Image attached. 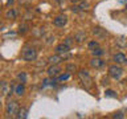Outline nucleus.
Masks as SVG:
<instances>
[{"instance_id": "obj_1", "label": "nucleus", "mask_w": 127, "mask_h": 119, "mask_svg": "<svg viewBox=\"0 0 127 119\" xmlns=\"http://www.w3.org/2000/svg\"><path fill=\"white\" fill-rule=\"evenodd\" d=\"M19 109H20L19 102L16 101V99H9V101H7V103H5L4 111H5L8 118H16V115L19 113Z\"/></svg>"}, {"instance_id": "obj_2", "label": "nucleus", "mask_w": 127, "mask_h": 119, "mask_svg": "<svg viewBox=\"0 0 127 119\" xmlns=\"http://www.w3.org/2000/svg\"><path fill=\"white\" fill-rule=\"evenodd\" d=\"M77 74H78V78H79V81H81V83L83 85V87L87 90H90L91 87H93V78H91V75L89 74V71L82 69V70H78Z\"/></svg>"}, {"instance_id": "obj_3", "label": "nucleus", "mask_w": 127, "mask_h": 119, "mask_svg": "<svg viewBox=\"0 0 127 119\" xmlns=\"http://www.w3.org/2000/svg\"><path fill=\"white\" fill-rule=\"evenodd\" d=\"M21 58L27 62L34 61V60L37 58V50L31 45H25L21 50Z\"/></svg>"}, {"instance_id": "obj_4", "label": "nucleus", "mask_w": 127, "mask_h": 119, "mask_svg": "<svg viewBox=\"0 0 127 119\" xmlns=\"http://www.w3.org/2000/svg\"><path fill=\"white\" fill-rule=\"evenodd\" d=\"M109 75L113 79H121L123 75V69L121 67V65L115 63V65H111L109 67Z\"/></svg>"}, {"instance_id": "obj_5", "label": "nucleus", "mask_w": 127, "mask_h": 119, "mask_svg": "<svg viewBox=\"0 0 127 119\" xmlns=\"http://www.w3.org/2000/svg\"><path fill=\"white\" fill-rule=\"evenodd\" d=\"M61 67H60L58 65H50L49 67H48V70H46V73L48 75H49L50 78H57L60 74H61Z\"/></svg>"}, {"instance_id": "obj_6", "label": "nucleus", "mask_w": 127, "mask_h": 119, "mask_svg": "<svg viewBox=\"0 0 127 119\" xmlns=\"http://www.w3.org/2000/svg\"><path fill=\"white\" fill-rule=\"evenodd\" d=\"M66 23H67V16L66 15H58V16H56V17L53 19L54 27H58V28L65 27Z\"/></svg>"}, {"instance_id": "obj_7", "label": "nucleus", "mask_w": 127, "mask_h": 119, "mask_svg": "<svg viewBox=\"0 0 127 119\" xmlns=\"http://www.w3.org/2000/svg\"><path fill=\"white\" fill-rule=\"evenodd\" d=\"M1 98H5L8 94H13V87L12 86H8V83H7V81H1Z\"/></svg>"}, {"instance_id": "obj_8", "label": "nucleus", "mask_w": 127, "mask_h": 119, "mask_svg": "<svg viewBox=\"0 0 127 119\" xmlns=\"http://www.w3.org/2000/svg\"><path fill=\"white\" fill-rule=\"evenodd\" d=\"M69 50H70V46H67L65 42L60 44V45H57V46L54 48V52H56V53L62 54V56H67V53H69Z\"/></svg>"}, {"instance_id": "obj_9", "label": "nucleus", "mask_w": 127, "mask_h": 119, "mask_svg": "<svg viewBox=\"0 0 127 119\" xmlns=\"http://www.w3.org/2000/svg\"><path fill=\"white\" fill-rule=\"evenodd\" d=\"M113 60H114L115 63H118V65H127V57L123 53H117L113 57Z\"/></svg>"}, {"instance_id": "obj_10", "label": "nucleus", "mask_w": 127, "mask_h": 119, "mask_svg": "<svg viewBox=\"0 0 127 119\" xmlns=\"http://www.w3.org/2000/svg\"><path fill=\"white\" fill-rule=\"evenodd\" d=\"M65 57H66V56L56 53L54 56H52V57L49 58V63H50V65H58V63H61L64 60H65Z\"/></svg>"}, {"instance_id": "obj_11", "label": "nucleus", "mask_w": 127, "mask_h": 119, "mask_svg": "<svg viewBox=\"0 0 127 119\" xmlns=\"http://www.w3.org/2000/svg\"><path fill=\"white\" fill-rule=\"evenodd\" d=\"M103 65H105V61L99 57H94V58L90 60V66L94 67V69H101Z\"/></svg>"}, {"instance_id": "obj_12", "label": "nucleus", "mask_w": 127, "mask_h": 119, "mask_svg": "<svg viewBox=\"0 0 127 119\" xmlns=\"http://www.w3.org/2000/svg\"><path fill=\"white\" fill-rule=\"evenodd\" d=\"M13 94L16 95V97H23V95L25 94V86H24L23 82L13 86Z\"/></svg>"}, {"instance_id": "obj_13", "label": "nucleus", "mask_w": 127, "mask_h": 119, "mask_svg": "<svg viewBox=\"0 0 127 119\" xmlns=\"http://www.w3.org/2000/svg\"><path fill=\"white\" fill-rule=\"evenodd\" d=\"M4 16H5V19H8V20H15V19H17V16H19V11L16 9V8H9Z\"/></svg>"}, {"instance_id": "obj_14", "label": "nucleus", "mask_w": 127, "mask_h": 119, "mask_svg": "<svg viewBox=\"0 0 127 119\" xmlns=\"http://www.w3.org/2000/svg\"><path fill=\"white\" fill-rule=\"evenodd\" d=\"M93 33H94V36L97 38H103V37H106V36H107V32L105 29H102V28H99V27H95L94 28Z\"/></svg>"}, {"instance_id": "obj_15", "label": "nucleus", "mask_w": 127, "mask_h": 119, "mask_svg": "<svg viewBox=\"0 0 127 119\" xmlns=\"http://www.w3.org/2000/svg\"><path fill=\"white\" fill-rule=\"evenodd\" d=\"M28 113H29V109L21 106L19 109V113H17V115H16V118L17 119H25V118H28Z\"/></svg>"}, {"instance_id": "obj_16", "label": "nucleus", "mask_w": 127, "mask_h": 119, "mask_svg": "<svg viewBox=\"0 0 127 119\" xmlns=\"http://www.w3.org/2000/svg\"><path fill=\"white\" fill-rule=\"evenodd\" d=\"M86 38V33L85 32H77V33L74 34V40H75V42L77 44H81L83 42V40Z\"/></svg>"}, {"instance_id": "obj_17", "label": "nucleus", "mask_w": 127, "mask_h": 119, "mask_svg": "<svg viewBox=\"0 0 127 119\" xmlns=\"http://www.w3.org/2000/svg\"><path fill=\"white\" fill-rule=\"evenodd\" d=\"M70 73L67 71V73H65V74H60L58 77H57V82H64V81H67V79L70 78Z\"/></svg>"}, {"instance_id": "obj_18", "label": "nucleus", "mask_w": 127, "mask_h": 119, "mask_svg": "<svg viewBox=\"0 0 127 119\" xmlns=\"http://www.w3.org/2000/svg\"><path fill=\"white\" fill-rule=\"evenodd\" d=\"M91 53H93V56L94 57H101V56H103L105 54V52H103V49H101V48H95L94 50H91Z\"/></svg>"}, {"instance_id": "obj_19", "label": "nucleus", "mask_w": 127, "mask_h": 119, "mask_svg": "<svg viewBox=\"0 0 127 119\" xmlns=\"http://www.w3.org/2000/svg\"><path fill=\"white\" fill-rule=\"evenodd\" d=\"M28 29H29V24H28V23L20 24V27H19V32H20V33H25V32H28Z\"/></svg>"}, {"instance_id": "obj_20", "label": "nucleus", "mask_w": 127, "mask_h": 119, "mask_svg": "<svg viewBox=\"0 0 127 119\" xmlns=\"http://www.w3.org/2000/svg\"><path fill=\"white\" fill-rule=\"evenodd\" d=\"M17 79H19L20 82L25 83V82H27V73H24V71H21V73H19V74H17Z\"/></svg>"}, {"instance_id": "obj_21", "label": "nucleus", "mask_w": 127, "mask_h": 119, "mask_svg": "<svg viewBox=\"0 0 127 119\" xmlns=\"http://www.w3.org/2000/svg\"><path fill=\"white\" fill-rule=\"evenodd\" d=\"M87 46H89V49H90V50H94L95 48H98V46H99V42H98V41H95V40H93V41H90V42H89V45H87Z\"/></svg>"}, {"instance_id": "obj_22", "label": "nucleus", "mask_w": 127, "mask_h": 119, "mask_svg": "<svg viewBox=\"0 0 127 119\" xmlns=\"http://www.w3.org/2000/svg\"><path fill=\"white\" fill-rule=\"evenodd\" d=\"M75 70H77V66L73 65V63H69V65H66V71H69V73H75Z\"/></svg>"}, {"instance_id": "obj_23", "label": "nucleus", "mask_w": 127, "mask_h": 119, "mask_svg": "<svg viewBox=\"0 0 127 119\" xmlns=\"http://www.w3.org/2000/svg\"><path fill=\"white\" fill-rule=\"evenodd\" d=\"M71 12H73V13H78V12H81L82 9H81V7H79V4H73V5H71Z\"/></svg>"}, {"instance_id": "obj_24", "label": "nucleus", "mask_w": 127, "mask_h": 119, "mask_svg": "<svg viewBox=\"0 0 127 119\" xmlns=\"http://www.w3.org/2000/svg\"><path fill=\"white\" fill-rule=\"evenodd\" d=\"M105 95L106 97H111V98H117V93L114 90H110V89L105 91Z\"/></svg>"}, {"instance_id": "obj_25", "label": "nucleus", "mask_w": 127, "mask_h": 119, "mask_svg": "<svg viewBox=\"0 0 127 119\" xmlns=\"http://www.w3.org/2000/svg\"><path fill=\"white\" fill-rule=\"evenodd\" d=\"M79 7H81L82 11H87V9H89V7H90V4L87 1H83V0H82V1L79 3Z\"/></svg>"}, {"instance_id": "obj_26", "label": "nucleus", "mask_w": 127, "mask_h": 119, "mask_svg": "<svg viewBox=\"0 0 127 119\" xmlns=\"http://www.w3.org/2000/svg\"><path fill=\"white\" fill-rule=\"evenodd\" d=\"M74 41H75L74 38H71V37H66V38H65V41H64V42H65L67 46H71V45L74 44Z\"/></svg>"}, {"instance_id": "obj_27", "label": "nucleus", "mask_w": 127, "mask_h": 119, "mask_svg": "<svg viewBox=\"0 0 127 119\" xmlns=\"http://www.w3.org/2000/svg\"><path fill=\"white\" fill-rule=\"evenodd\" d=\"M113 118L114 119H123V118H125V115H123V113H122V111H118V113H114L113 114Z\"/></svg>"}, {"instance_id": "obj_28", "label": "nucleus", "mask_w": 127, "mask_h": 119, "mask_svg": "<svg viewBox=\"0 0 127 119\" xmlns=\"http://www.w3.org/2000/svg\"><path fill=\"white\" fill-rule=\"evenodd\" d=\"M17 1H19L20 4H27V3H29L31 0H17Z\"/></svg>"}, {"instance_id": "obj_29", "label": "nucleus", "mask_w": 127, "mask_h": 119, "mask_svg": "<svg viewBox=\"0 0 127 119\" xmlns=\"http://www.w3.org/2000/svg\"><path fill=\"white\" fill-rule=\"evenodd\" d=\"M70 1H71V3H73V4H77V3H81V1H82V0H70Z\"/></svg>"}, {"instance_id": "obj_30", "label": "nucleus", "mask_w": 127, "mask_h": 119, "mask_svg": "<svg viewBox=\"0 0 127 119\" xmlns=\"http://www.w3.org/2000/svg\"><path fill=\"white\" fill-rule=\"evenodd\" d=\"M13 1H15V0H7V5H11Z\"/></svg>"}, {"instance_id": "obj_31", "label": "nucleus", "mask_w": 127, "mask_h": 119, "mask_svg": "<svg viewBox=\"0 0 127 119\" xmlns=\"http://www.w3.org/2000/svg\"><path fill=\"white\" fill-rule=\"evenodd\" d=\"M56 1H57V3H60V4H61L62 1H65V0H56Z\"/></svg>"}, {"instance_id": "obj_32", "label": "nucleus", "mask_w": 127, "mask_h": 119, "mask_svg": "<svg viewBox=\"0 0 127 119\" xmlns=\"http://www.w3.org/2000/svg\"><path fill=\"white\" fill-rule=\"evenodd\" d=\"M126 8H127V7H126Z\"/></svg>"}]
</instances>
